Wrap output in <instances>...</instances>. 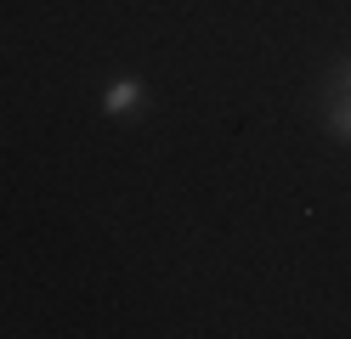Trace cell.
Here are the masks:
<instances>
[{
	"instance_id": "cell-2",
	"label": "cell",
	"mask_w": 351,
	"mask_h": 339,
	"mask_svg": "<svg viewBox=\"0 0 351 339\" xmlns=\"http://www.w3.org/2000/svg\"><path fill=\"white\" fill-rule=\"evenodd\" d=\"M317 113H323L328 136H340V142L351 147V90H328V97H317Z\"/></svg>"
},
{
	"instance_id": "cell-1",
	"label": "cell",
	"mask_w": 351,
	"mask_h": 339,
	"mask_svg": "<svg viewBox=\"0 0 351 339\" xmlns=\"http://www.w3.org/2000/svg\"><path fill=\"white\" fill-rule=\"evenodd\" d=\"M142 97H147L142 79H114V85L102 90V113H114V119H136V113L147 108Z\"/></svg>"
},
{
	"instance_id": "cell-3",
	"label": "cell",
	"mask_w": 351,
	"mask_h": 339,
	"mask_svg": "<svg viewBox=\"0 0 351 339\" xmlns=\"http://www.w3.org/2000/svg\"><path fill=\"white\" fill-rule=\"evenodd\" d=\"M328 90H351V57H340L335 68H328V79H323V97Z\"/></svg>"
}]
</instances>
